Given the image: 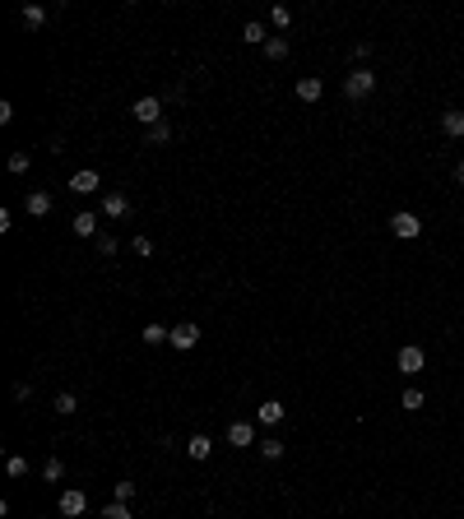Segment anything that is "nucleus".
Here are the masks:
<instances>
[{"mask_svg": "<svg viewBox=\"0 0 464 519\" xmlns=\"http://www.w3.org/2000/svg\"><path fill=\"white\" fill-rule=\"evenodd\" d=\"M371 89H376V75H371L367 65H357L353 75L343 79V93H348V102H362V98H371Z\"/></svg>", "mask_w": 464, "mask_h": 519, "instance_id": "nucleus-1", "label": "nucleus"}, {"mask_svg": "<svg viewBox=\"0 0 464 519\" xmlns=\"http://www.w3.org/2000/svg\"><path fill=\"white\" fill-rule=\"evenodd\" d=\"M130 111H135V121L144 125V130L163 121V102H158V98H139V102H135V107H130Z\"/></svg>", "mask_w": 464, "mask_h": 519, "instance_id": "nucleus-2", "label": "nucleus"}, {"mask_svg": "<svg viewBox=\"0 0 464 519\" xmlns=\"http://www.w3.org/2000/svg\"><path fill=\"white\" fill-rule=\"evenodd\" d=\"M390 232H395V237H404V242H413L418 232H422V223H418V214H409V209H400V214L390 218Z\"/></svg>", "mask_w": 464, "mask_h": 519, "instance_id": "nucleus-3", "label": "nucleus"}, {"mask_svg": "<svg viewBox=\"0 0 464 519\" xmlns=\"http://www.w3.org/2000/svg\"><path fill=\"white\" fill-rule=\"evenodd\" d=\"M168 343H172V348H195V343H200V325H190V320H181V325H177V329H172V334H168Z\"/></svg>", "mask_w": 464, "mask_h": 519, "instance_id": "nucleus-4", "label": "nucleus"}, {"mask_svg": "<svg viewBox=\"0 0 464 519\" xmlns=\"http://www.w3.org/2000/svg\"><path fill=\"white\" fill-rule=\"evenodd\" d=\"M70 190H75V195H98V190H102V176H98L93 167H84V172L70 176Z\"/></svg>", "mask_w": 464, "mask_h": 519, "instance_id": "nucleus-5", "label": "nucleus"}, {"mask_svg": "<svg viewBox=\"0 0 464 519\" xmlns=\"http://www.w3.org/2000/svg\"><path fill=\"white\" fill-rule=\"evenodd\" d=\"M422 362H427V357H422V348H418V343H404V348H400V371H404V376H418V371H422Z\"/></svg>", "mask_w": 464, "mask_h": 519, "instance_id": "nucleus-6", "label": "nucleus"}, {"mask_svg": "<svg viewBox=\"0 0 464 519\" xmlns=\"http://www.w3.org/2000/svg\"><path fill=\"white\" fill-rule=\"evenodd\" d=\"M125 214H130V199L121 190H107L102 195V218H125Z\"/></svg>", "mask_w": 464, "mask_h": 519, "instance_id": "nucleus-7", "label": "nucleus"}, {"mask_svg": "<svg viewBox=\"0 0 464 519\" xmlns=\"http://www.w3.org/2000/svg\"><path fill=\"white\" fill-rule=\"evenodd\" d=\"M84 505H89V496H84V491H61V515L65 519H75V515H84Z\"/></svg>", "mask_w": 464, "mask_h": 519, "instance_id": "nucleus-8", "label": "nucleus"}, {"mask_svg": "<svg viewBox=\"0 0 464 519\" xmlns=\"http://www.w3.org/2000/svg\"><path fill=\"white\" fill-rule=\"evenodd\" d=\"M283 412H288V408H283L278 399H265L256 417H260V427H278V422H283Z\"/></svg>", "mask_w": 464, "mask_h": 519, "instance_id": "nucleus-9", "label": "nucleus"}, {"mask_svg": "<svg viewBox=\"0 0 464 519\" xmlns=\"http://www.w3.org/2000/svg\"><path fill=\"white\" fill-rule=\"evenodd\" d=\"M24 209H28L33 218H46V214H51V195H46V190H28Z\"/></svg>", "mask_w": 464, "mask_h": 519, "instance_id": "nucleus-10", "label": "nucleus"}, {"mask_svg": "<svg viewBox=\"0 0 464 519\" xmlns=\"http://www.w3.org/2000/svg\"><path fill=\"white\" fill-rule=\"evenodd\" d=\"M228 445H237V450L256 445V431H251V422H232V427H228Z\"/></svg>", "mask_w": 464, "mask_h": 519, "instance_id": "nucleus-11", "label": "nucleus"}, {"mask_svg": "<svg viewBox=\"0 0 464 519\" xmlns=\"http://www.w3.org/2000/svg\"><path fill=\"white\" fill-rule=\"evenodd\" d=\"M98 223H102V218L93 214V209H84V214H75V223H70V228H75L79 237H98Z\"/></svg>", "mask_w": 464, "mask_h": 519, "instance_id": "nucleus-12", "label": "nucleus"}, {"mask_svg": "<svg viewBox=\"0 0 464 519\" xmlns=\"http://www.w3.org/2000/svg\"><path fill=\"white\" fill-rule=\"evenodd\" d=\"M441 130H446L450 139H464V111H455V107L441 111Z\"/></svg>", "mask_w": 464, "mask_h": 519, "instance_id": "nucleus-13", "label": "nucleus"}, {"mask_svg": "<svg viewBox=\"0 0 464 519\" xmlns=\"http://www.w3.org/2000/svg\"><path fill=\"white\" fill-rule=\"evenodd\" d=\"M325 93V84L316 75H307V79H297V98H302V102H316V98H321Z\"/></svg>", "mask_w": 464, "mask_h": 519, "instance_id": "nucleus-14", "label": "nucleus"}, {"mask_svg": "<svg viewBox=\"0 0 464 519\" xmlns=\"http://www.w3.org/2000/svg\"><path fill=\"white\" fill-rule=\"evenodd\" d=\"M186 455L190 459H209L214 455V441H209V436H190V441H186Z\"/></svg>", "mask_w": 464, "mask_h": 519, "instance_id": "nucleus-15", "label": "nucleus"}, {"mask_svg": "<svg viewBox=\"0 0 464 519\" xmlns=\"http://www.w3.org/2000/svg\"><path fill=\"white\" fill-rule=\"evenodd\" d=\"M265 56H269V61H288V37H269V42H265Z\"/></svg>", "mask_w": 464, "mask_h": 519, "instance_id": "nucleus-16", "label": "nucleus"}, {"mask_svg": "<svg viewBox=\"0 0 464 519\" xmlns=\"http://www.w3.org/2000/svg\"><path fill=\"white\" fill-rule=\"evenodd\" d=\"M242 37H247L251 46H256V42H269V33H265V24H260V19H251L247 28H242Z\"/></svg>", "mask_w": 464, "mask_h": 519, "instance_id": "nucleus-17", "label": "nucleus"}, {"mask_svg": "<svg viewBox=\"0 0 464 519\" xmlns=\"http://www.w3.org/2000/svg\"><path fill=\"white\" fill-rule=\"evenodd\" d=\"M33 167V158H28V149H15L10 153V172H15V176H24V172Z\"/></svg>", "mask_w": 464, "mask_h": 519, "instance_id": "nucleus-18", "label": "nucleus"}, {"mask_svg": "<svg viewBox=\"0 0 464 519\" xmlns=\"http://www.w3.org/2000/svg\"><path fill=\"white\" fill-rule=\"evenodd\" d=\"M51 408L61 412V417H70V412H79V399L70 394V390H65V394H56V403H51Z\"/></svg>", "mask_w": 464, "mask_h": 519, "instance_id": "nucleus-19", "label": "nucleus"}, {"mask_svg": "<svg viewBox=\"0 0 464 519\" xmlns=\"http://www.w3.org/2000/svg\"><path fill=\"white\" fill-rule=\"evenodd\" d=\"M168 334H172V329H163V325H144V329H139L144 343H168Z\"/></svg>", "mask_w": 464, "mask_h": 519, "instance_id": "nucleus-20", "label": "nucleus"}, {"mask_svg": "<svg viewBox=\"0 0 464 519\" xmlns=\"http://www.w3.org/2000/svg\"><path fill=\"white\" fill-rule=\"evenodd\" d=\"M260 455H265V459H283V441H278V436H265V441H260Z\"/></svg>", "mask_w": 464, "mask_h": 519, "instance_id": "nucleus-21", "label": "nucleus"}, {"mask_svg": "<svg viewBox=\"0 0 464 519\" xmlns=\"http://www.w3.org/2000/svg\"><path fill=\"white\" fill-rule=\"evenodd\" d=\"M269 24H274V28H288V24H293V10H288V5H274V10H269Z\"/></svg>", "mask_w": 464, "mask_h": 519, "instance_id": "nucleus-22", "label": "nucleus"}, {"mask_svg": "<svg viewBox=\"0 0 464 519\" xmlns=\"http://www.w3.org/2000/svg\"><path fill=\"white\" fill-rule=\"evenodd\" d=\"M5 473H10V477H24V473H28V459H24V455H10V459H5Z\"/></svg>", "mask_w": 464, "mask_h": 519, "instance_id": "nucleus-23", "label": "nucleus"}, {"mask_svg": "<svg viewBox=\"0 0 464 519\" xmlns=\"http://www.w3.org/2000/svg\"><path fill=\"white\" fill-rule=\"evenodd\" d=\"M42 477H46V482H61V477H65V464H61V459H46V464H42Z\"/></svg>", "mask_w": 464, "mask_h": 519, "instance_id": "nucleus-24", "label": "nucleus"}, {"mask_svg": "<svg viewBox=\"0 0 464 519\" xmlns=\"http://www.w3.org/2000/svg\"><path fill=\"white\" fill-rule=\"evenodd\" d=\"M42 19H46L42 5H28V10H24V28H42Z\"/></svg>", "mask_w": 464, "mask_h": 519, "instance_id": "nucleus-25", "label": "nucleus"}, {"mask_svg": "<svg viewBox=\"0 0 464 519\" xmlns=\"http://www.w3.org/2000/svg\"><path fill=\"white\" fill-rule=\"evenodd\" d=\"M168 139H172V125H168V121L149 125V144H168Z\"/></svg>", "mask_w": 464, "mask_h": 519, "instance_id": "nucleus-26", "label": "nucleus"}, {"mask_svg": "<svg viewBox=\"0 0 464 519\" xmlns=\"http://www.w3.org/2000/svg\"><path fill=\"white\" fill-rule=\"evenodd\" d=\"M400 403H404L409 412H418V408H422V390H404V394H400Z\"/></svg>", "mask_w": 464, "mask_h": 519, "instance_id": "nucleus-27", "label": "nucleus"}, {"mask_svg": "<svg viewBox=\"0 0 464 519\" xmlns=\"http://www.w3.org/2000/svg\"><path fill=\"white\" fill-rule=\"evenodd\" d=\"M102 519H130V505H121V501L102 505Z\"/></svg>", "mask_w": 464, "mask_h": 519, "instance_id": "nucleus-28", "label": "nucleus"}, {"mask_svg": "<svg viewBox=\"0 0 464 519\" xmlns=\"http://www.w3.org/2000/svg\"><path fill=\"white\" fill-rule=\"evenodd\" d=\"M116 501H121V505L135 501V482H116Z\"/></svg>", "mask_w": 464, "mask_h": 519, "instance_id": "nucleus-29", "label": "nucleus"}, {"mask_svg": "<svg viewBox=\"0 0 464 519\" xmlns=\"http://www.w3.org/2000/svg\"><path fill=\"white\" fill-rule=\"evenodd\" d=\"M98 251H102V255H116V237H107V232H102V237H98Z\"/></svg>", "mask_w": 464, "mask_h": 519, "instance_id": "nucleus-30", "label": "nucleus"}, {"mask_svg": "<svg viewBox=\"0 0 464 519\" xmlns=\"http://www.w3.org/2000/svg\"><path fill=\"white\" fill-rule=\"evenodd\" d=\"M135 255H154V242H149V237H135Z\"/></svg>", "mask_w": 464, "mask_h": 519, "instance_id": "nucleus-31", "label": "nucleus"}, {"mask_svg": "<svg viewBox=\"0 0 464 519\" xmlns=\"http://www.w3.org/2000/svg\"><path fill=\"white\" fill-rule=\"evenodd\" d=\"M455 181L464 185V158H460V163H455Z\"/></svg>", "mask_w": 464, "mask_h": 519, "instance_id": "nucleus-32", "label": "nucleus"}]
</instances>
